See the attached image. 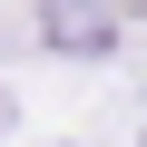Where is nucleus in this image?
Segmentation results:
<instances>
[{
	"label": "nucleus",
	"instance_id": "nucleus-1",
	"mask_svg": "<svg viewBox=\"0 0 147 147\" xmlns=\"http://www.w3.org/2000/svg\"><path fill=\"white\" fill-rule=\"evenodd\" d=\"M30 30H39V49H59V59H108V49H118L108 0H30Z\"/></svg>",
	"mask_w": 147,
	"mask_h": 147
},
{
	"label": "nucleus",
	"instance_id": "nucleus-2",
	"mask_svg": "<svg viewBox=\"0 0 147 147\" xmlns=\"http://www.w3.org/2000/svg\"><path fill=\"white\" fill-rule=\"evenodd\" d=\"M0 118H10V108H0Z\"/></svg>",
	"mask_w": 147,
	"mask_h": 147
},
{
	"label": "nucleus",
	"instance_id": "nucleus-3",
	"mask_svg": "<svg viewBox=\"0 0 147 147\" xmlns=\"http://www.w3.org/2000/svg\"><path fill=\"white\" fill-rule=\"evenodd\" d=\"M137 147H147V137H137Z\"/></svg>",
	"mask_w": 147,
	"mask_h": 147
}]
</instances>
